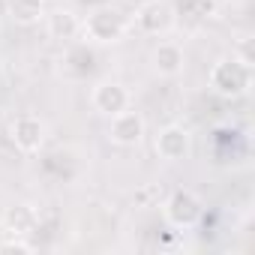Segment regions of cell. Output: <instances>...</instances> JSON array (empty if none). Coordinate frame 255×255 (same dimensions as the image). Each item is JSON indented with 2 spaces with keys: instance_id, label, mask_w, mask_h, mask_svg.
Listing matches in <instances>:
<instances>
[{
  "instance_id": "cell-1",
  "label": "cell",
  "mask_w": 255,
  "mask_h": 255,
  "mask_svg": "<svg viewBox=\"0 0 255 255\" xmlns=\"http://www.w3.org/2000/svg\"><path fill=\"white\" fill-rule=\"evenodd\" d=\"M207 81H210V87H213L219 96L237 99V96H243V93L249 90V84H252V69L243 66L237 57H222V60L213 63Z\"/></svg>"
},
{
  "instance_id": "cell-2",
  "label": "cell",
  "mask_w": 255,
  "mask_h": 255,
  "mask_svg": "<svg viewBox=\"0 0 255 255\" xmlns=\"http://www.w3.org/2000/svg\"><path fill=\"white\" fill-rule=\"evenodd\" d=\"M126 30H129V21L123 18V12L108 9V6L93 9V12L81 21L84 39H90V42H96V45H114V42H120V39L126 36Z\"/></svg>"
},
{
  "instance_id": "cell-3",
  "label": "cell",
  "mask_w": 255,
  "mask_h": 255,
  "mask_svg": "<svg viewBox=\"0 0 255 255\" xmlns=\"http://www.w3.org/2000/svg\"><path fill=\"white\" fill-rule=\"evenodd\" d=\"M144 138V117L135 108H123L108 117V141L117 147H135Z\"/></svg>"
},
{
  "instance_id": "cell-4",
  "label": "cell",
  "mask_w": 255,
  "mask_h": 255,
  "mask_svg": "<svg viewBox=\"0 0 255 255\" xmlns=\"http://www.w3.org/2000/svg\"><path fill=\"white\" fill-rule=\"evenodd\" d=\"M9 138L21 153H39L45 144V120L39 114H30V111L18 114L9 123Z\"/></svg>"
},
{
  "instance_id": "cell-5",
  "label": "cell",
  "mask_w": 255,
  "mask_h": 255,
  "mask_svg": "<svg viewBox=\"0 0 255 255\" xmlns=\"http://www.w3.org/2000/svg\"><path fill=\"white\" fill-rule=\"evenodd\" d=\"M174 18H177V12L168 0H147L135 12V27L147 36H162L174 27Z\"/></svg>"
},
{
  "instance_id": "cell-6",
  "label": "cell",
  "mask_w": 255,
  "mask_h": 255,
  "mask_svg": "<svg viewBox=\"0 0 255 255\" xmlns=\"http://www.w3.org/2000/svg\"><path fill=\"white\" fill-rule=\"evenodd\" d=\"M201 213H204L201 198L189 189H174L165 201V219L174 228H192L201 219Z\"/></svg>"
},
{
  "instance_id": "cell-7",
  "label": "cell",
  "mask_w": 255,
  "mask_h": 255,
  "mask_svg": "<svg viewBox=\"0 0 255 255\" xmlns=\"http://www.w3.org/2000/svg\"><path fill=\"white\" fill-rule=\"evenodd\" d=\"M189 132L183 129V126H177V123H168V126H162V129L156 132V138H153V150H156V156L159 159H165V162H180V159H186L189 156Z\"/></svg>"
},
{
  "instance_id": "cell-8",
  "label": "cell",
  "mask_w": 255,
  "mask_h": 255,
  "mask_svg": "<svg viewBox=\"0 0 255 255\" xmlns=\"http://www.w3.org/2000/svg\"><path fill=\"white\" fill-rule=\"evenodd\" d=\"M129 102H132V96H129V90H126V84H120V81H99L90 90V105L99 114H105V117L129 108Z\"/></svg>"
},
{
  "instance_id": "cell-9",
  "label": "cell",
  "mask_w": 255,
  "mask_h": 255,
  "mask_svg": "<svg viewBox=\"0 0 255 255\" xmlns=\"http://www.w3.org/2000/svg\"><path fill=\"white\" fill-rule=\"evenodd\" d=\"M150 63H153L156 75H162V78H177V75L183 72V63H186V57H183V48H180L177 42L165 39V42H159V45L153 48V54H150Z\"/></svg>"
},
{
  "instance_id": "cell-10",
  "label": "cell",
  "mask_w": 255,
  "mask_h": 255,
  "mask_svg": "<svg viewBox=\"0 0 255 255\" xmlns=\"http://www.w3.org/2000/svg\"><path fill=\"white\" fill-rule=\"evenodd\" d=\"M42 21H45L48 36L57 39V42H69V39H75V36L81 33V21H78V15H75L72 9H54V12H45Z\"/></svg>"
},
{
  "instance_id": "cell-11",
  "label": "cell",
  "mask_w": 255,
  "mask_h": 255,
  "mask_svg": "<svg viewBox=\"0 0 255 255\" xmlns=\"http://www.w3.org/2000/svg\"><path fill=\"white\" fill-rule=\"evenodd\" d=\"M9 18L21 27H33L45 18V3L42 0H9V6H6Z\"/></svg>"
},
{
  "instance_id": "cell-12",
  "label": "cell",
  "mask_w": 255,
  "mask_h": 255,
  "mask_svg": "<svg viewBox=\"0 0 255 255\" xmlns=\"http://www.w3.org/2000/svg\"><path fill=\"white\" fill-rule=\"evenodd\" d=\"M231 57H237L243 66H255V48H252V36H243L240 42H237V48H234V54Z\"/></svg>"
},
{
  "instance_id": "cell-13",
  "label": "cell",
  "mask_w": 255,
  "mask_h": 255,
  "mask_svg": "<svg viewBox=\"0 0 255 255\" xmlns=\"http://www.w3.org/2000/svg\"><path fill=\"white\" fill-rule=\"evenodd\" d=\"M0 252H33V246L27 243V240H21V237H15V240H6L3 237V243H0Z\"/></svg>"
},
{
  "instance_id": "cell-14",
  "label": "cell",
  "mask_w": 255,
  "mask_h": 255,
  "mask_svg": "<svg viewBox=\"0 0 255 255\" xmlns=\"http://www.w3.org/2000/svg\"><path fill=\"white\" fill-rule=\"evenodd\" d=\"M3 237H6V225H0V243H3Z\"/></svg>"
},
{
  "instance_id": "cell-15",
  "label": "cell",
  "mask_w": 255,
  "mask_h": 255,
  "mask_svg": "<svg viewBox=\"0 0 255 255\" xmlns=\"http://www.w3.org/2000/svg\"><path fill=\"white\" fill-rule=\"evenodd\" d=\"M0 78H3V63H0Z\"/></svg>"
},
{
  "instance_id": "cell-16",
  "label": "cell",
  "mask_w": 255,
  "mask_h": 255,
  "mask_svg": "<svg viewBox=\"0 0 255 255\" xmlns=\"http://www.w3.org/2000/svg\"><path fill=\"white\" fill-rule=\"evenodd\" d=\"M42 3H51V0H42Z\"/></svg>"
}]
</instances>
